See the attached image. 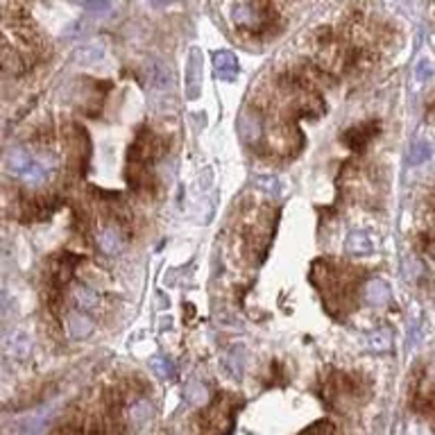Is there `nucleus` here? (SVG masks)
Segmentation results:
<instances>
[{"label":"nucleus","instance_id":"obj_1","mask_svg":"<svg viewBox=\"0 0 435 435\" xmlns=\"http://www.w3.org/2000/svg\"><path fill=\"white\" fill-rule=\"evenodd\" d=\"M310 282H313L317 288L322 290L324 301L333 308H345L349 306V297H352L354 288V279L352 272L333 268L331 263L317 261L313 266V275H310Z\"/></svg>","mask_w":435,"mask_h":435},{"label":"nucleus","instance_id":"obj_2","mask_svg":"<svg viewBox=\"0 0 435 435\" xmlns=\"http://www.w3.org/2000/svg\"><path fill=\"white\" fill-rule=\"evenodd\" d=\"M234 21L238 23L240 30H245L250 34L266 32V30H270L272 21H275V12H272L268 0H252V3L238 7L234 12Z\"/></svg>","mask_w":435,"mask_h":435},{"label":"nucleus","instance_id":"obj_3","mask_svg":"<svg viewBox=\"0 0 435 435\" xmlns=\"http://www.w3.org/2000/svg\"><path fill=\"white\" fill-rule=\"evenodd\" d=\"M315 59L322 71L338 73V71H345L347 64L352 61V52L347 50V45L340 41V39H333L331 34H326L320 39V43H317Z\"/></svg>","mask_w":435,"mask_h":435},{"label":"nucleus","instance_id":"obj_4","mask_svg":"<svg viewBox=\"0 0 435 435\" xmlns=\"http://www.w3.org/2000/svg\"><path fill=\"white\" fill-rule=\"evenodd\" d=\"M200 424L204 426V435H229L234 429V406L229 399H220L206 408V413L200 417Z\"/></svg>","mask_w":435,"mask_h":435},{"label":"nucleus","instance_id":"obj_5","mask_svg":"<svg viewBox=\"0 0 435 435\" xmlns=\"http://www.w3.org/2000/svg\"><path fill=\"white\" fill-rule=\"evenodd\" d=\"M32 163H34V154L28 150V147H12L10 154H7V159H5V166H7V173L14 175V177H25L28 175V170L32 168Z\"/></svg>","mask_w":435,"mask_h":435},{"label":"nucleus","instance_id":"obj_6","mask_svg":"<svg viewBox=\"0 0 435 435\" xmlns=\"http://www.w3.org/2000/svg\"><path fill=\"white\" fill-rule=\"evenodd\" d=\"M5 354L14 361H25L32 354V338L25 331H12L3 343Z\"/></svg>","mask_w":435,"mask_h":435},{"label":"nucleus","instance_id":"obj_7","mask_svg":"<svg viewBox=\"0 0 435 435\" xmlns=\"http://www.w3.org/2000/svg\"><path fill=\"white\" fill-rule=\"evenodd\" d=\"M379 134V123H365V125H356L343 134V141L352 147V150H363L372 138Z\"/></svg>","mask_w":435,"mask_h":435},{"label":"nucleus","instance_id":"obj_8","mask_svg":"<svg viewBox=\"0 0 435 435\" xmlns=\"http://www.w3.org/2000/svg\"><path fill=\"white\" fill-rule=\"evenodd\" d=\"M186 96L191 100L198 98V91H200V84H202V52L198 48L191 50V57H189V66H186Z\"/></svg>","mask_w":435,"mask_h":435},{"label":"nucleus","instance_id":"obj_9","mask_svg":"<svg viewBox=\"0 0 435 435\" xmlns=\"http://www.w3.org/2000/svg\"><path fill=\"white\" fill-rule=\"evenodd\" d=\"M98 245L100 250L109 256H118L123 252V236L118 234V229L112 227V224H105V227L98 229Z\"/></svg>","mask_w":435,"mask_h":435},{"label":"nucleus","instance_id":"obj_10","mask_svg":"<svg viewBox=\"0 0 435 435\" xmlns=\"http://www.w3.org/2000/svg\"><path fill=\"white\" fill-rule=\"evenodd\" d=\"M345 250L349 254H356V256H370L372 252H374V243H372V238H370L368 231L356 229V231H352V234L347 236Z\"/></svg>","mask_w":435,"mask_h":435},{"label":"nucleus","instance_id":"obj_11","mask_svg":"<svg viewBox=\"0 0 435 435\" xmlns=\"http://www.w3.org/2000/svg\"><path fill=\"white\" fill-rule=\"evenodd\" d=\"M213 66L222 80H234L238 73V59L236 54L229 50H218L213 54Z\"/></svg>","mask_w":435,"mask_h":435},{"label":"nucleus","instance_id":"obj_12","mask_svg":"<svg viewBox=\"0 0 435 435\" xmlns=\"http://www.w3.org/2000/svg\"><path fill=\"white\" fill-rule=\"evenodd\" d=\"M365 301L372 306H385L390 301V286L383 279H372L365 286Z\"/></svg>","mask_w":435,"mask_h":435},{"label":"nucleus","instance_id":"obj_13","mask_svg":"<svg viewBox=\"0 0 435 435\" xmlns=\"http://www.w3.org/2000/svg\"><path fill=\"white\" fill-rule=\"evenodd\" d=\"M93 331V322L84 313H73L68 317V336L73 340H84L89 338Z\"/></svg>","mask_w":435,"mask_h":435},{"label":"nucleus","instance_id":"obj_14","mask_svg":"<svg viewBox=\"0 0 435 435\" xmlns=\"http://www.w3.org/2000/svg\"><path fill=\"white\" fill-rule=\"evenodd\" d=\"M224 370H229V374L234 379L243 376V349L236 347L224 356Z\"/></svg>","mask_w":435,"mask_h":435},{"label":"nucleus","instance_id":"obj_15","mask_svg":"<svg viewBox=\"0 0 435 435\" xmlns=\"http://www.w3.org/2000/svg\"><path fill=\"white\" fill-rule=\"evenodd\" d=\"M152 406L150 403H147L145 399H141V401H136L134 406L129 408V422H134L136 426H141V424H145L147 419L152 417Z\"/></svg>","mask_w":435,"mask_h":435},{"label":"nucleus","instance_id":"obj_16","mask_svg":"<svg viewBox=\"0 0 435 435\" xmlns=\"http://www.w3.org/2000/svg\"><path fill=\"white\" fill-rule=\"evenodd\" d=\"M150 368H152V372H154V374H157L161 381L175 379V368H173V363H170L168 359H163V356H154V359L150 361Z\"/></svg>","mask_w":435,"mask_h":435},{"label":"nucleus","instance_id":"obj_17","mask_svg":"<svg viewBox=\"0 0 435 435\" xmlns=\"http://www.w3.org/2000/svg\"><path fill=\"white\" fill-rule=\"evenodd\" d=\"M73 297H75V301L82 308H93L98 304V295H96V290H93V288H89V286H75Z\"/></svg>","mask_w":435,"mask_h":435},{"label":"nucleus","instance_id":"obj_18","mask_svg":"<svg viewBox=\"0 0 435 435\" xmlns=\"http://www.w3.org/2000/svg\"><path fill=\"white\" fill-rule=\"evenodd\" d=\"M186 399H189L191 403H204L209 399V392L206 388L200 383V381H193V383L186 385Z\"/></svg>","mask_w":435,"mask_h":435},{"label":"nucleus","instance_id":"obj_19","mask_svg":"<svg viewBox=\"0 0 435 435\" xmlns=\"http://www.w3.org/2000/svg\"><path fill=\"white\" fill-rule=\"evenodd\" d=\"M256 189L263 191L270 198H277L279 195V180L272 175H261V177H256Z\"/></svg>","mask_w":435,"mask_h":435},{"label":"nucleus","instance_id":"obj_20","mask_svg":"<svg viewBox=\"0 0 435 435\" xmlns=\"http://www.w3.org/2000/svg\"><path fill=\"white\" fill-rule=\"evenodd\" d=\"M390 343H392V338L388 331H379L374 336H370V347L374 349V352H385V349L390 347Z\"/></svg>","mask_w":435,"mask_h":435},{"label":"nucleus","instance_id":"obj_21","mask_svg":"<svg viewBox=\"0 0 435 435\" xmlns=\"http://www.w3.org/2000/svg\"><path fill=\"white\" fill-rule=\"evenodd\" d=\"M429 157H431V145H426L422 141L415 143L413 150H410V161L413 163H424Z\"/></svg>","mask_w":435,"mask_h":435},{"label":"nucleus","instance_id":"obj_22","mask_svg":"<svg viewBox=\"0 0 435 435\" xmlns=\"http://www.w3.org/2000/svg\"><path fill=\"white\" fill-rule=\"evenodd\" d=\"M301 435H333V424L331 422H315Z\"/></svg>","mask_w":435,"mask_h":435},{"label":"nucleus","instance_id":"obj_23","mask_svg":"<svg viewBox=\"0 0 435 435\" xmlns=\"http://www.w3.org/2000/svg\"><path fill=\"white\" fill-rule=\"evenodd\" d=\"M417 80L419 82H424L426 80V77H429L431 75V68H429V61H419V64H417Z\"/></svg>","mask_w":435,"mask_h":435},{"label":"nucleus","instance_id":"obj_24","mask_svg":"<svg viewBox=\"0 0 435 435\" xmlns=\"http://www.w3.org/2000/svg\"><path fill=\"white\" fill-rule=\"evenodd\" d=\"M89 7H91V10L103 12V10H107V7H109V3H107V0H89Z\"/></svg>","mask_w":435,"mask_h":435},{"label":"nucleus","instance_id":"obj_25","mask_svg":"<svg viewBox=\"0 0 435 435\" xmlns=\"http://www.w3.org/2000/svg\"><path fill=\"white\" fill-rule=\"evenodd\" d=\"M170 3H175V0H152L154 7H163V5H170Z\"/></svg>","mask_w":435,"mask_h":435}]
</instances>
